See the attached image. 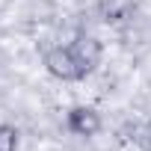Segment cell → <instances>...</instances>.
<instances>
[{"instance_id":"2","label":"cell","mask_w":151,"mask_h":151,"mask_svg":"<svg viewBox=\"0 0 151 151\" xmlns=\"http://www.w3.org/2000/svg\"><path fill=\"white\" fill-rule=\"evenodd\" d=\"M65 124H68V130H71L74 136H86V139H92V136L101 133L104 119H101V113H98L92 104H77V107L68 110Z\"/></svg>"},{"instance_id":"1","label":"cell","mask_w":151,"mask_h":151,"mask_svg":"<svg viewBox=\"0 0 151 151\" xmlns=\"http://www.w3.org/2000/svg\"><path fill=\"white\" fill-rule=\"evenodd\" d=\"M45 68L50 77L62 80V83H71V80H80V68H77V59L71 53V45H53L47 53H45Z\"/></svg>"},{"instance_id":"4","label":"cell","mask_w":151,"mask_h":151,"mask_svg":"<svg viewBox=\"0 0 151 151\" xmlns=\"http://www.w3.org/2000/svg\"><path fill=\"white\" fill-rule=\"evenodd\" d=\"M18 127L15 124H0V151H18Z\"/></svg>"},{"instance_id":"3","label":"cell","mask_w":151,"mask_h":151,"mask_svg":"<svg viewBox=\"0 0 151 151\" xmlns=\"http://www.w3.org/2000/svg\"><path fill=\"white\" fill-rule=\"evenodd\" d=\"M71 53H74V59H77L80 77H86V74H92V71L101 65L104 45H101L95 36H80L77 42H71Z\"/></svg>"}]
</instances>
